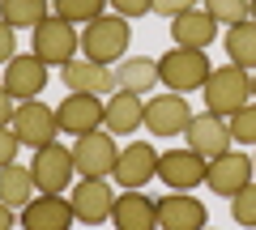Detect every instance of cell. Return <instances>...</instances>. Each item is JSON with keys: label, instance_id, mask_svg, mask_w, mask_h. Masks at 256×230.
<instances>
[{"label": "cell", "instance_id": "cell-24", "mask_svg": "<svg viewBox=\"0 0 256 230\" xmlns=\"http://www.w3.org/2000/svg\"><path fill=\"white\" fill-rule=\"evenodd\" d=\"M226 55H230V64H239L248 73L252 68L256 73V21H239V26H226Z\"/></svg>", "mask_w": 256, "mask_h": 230}, {"label": "cell", "instance_id": "cell-29", "mask_svg": "<svg viewBox=\"0 0 256 230\" xmlns=\"http://www.w3.org/2000/svg\"><path fill=\"white\" fill-rule=\"evenodd\" d=\"M230 218H235L239 226L256 230V184H248L244 192H235V196H230Z\"/></svg>", "mask_w": 256, "mask_h": 230}, {"label": "cell", "instance_id": "cell-11", "mask_svg": "<svg viewBox=\"0 0 256 230\" xmlns=\"http://www.w3.org/2000/svg\"><path fill=\"white\" fill-rule=\"evenodd\" d=\"M56 120H60V132H68V137H86V132H98L102 128L107 107H102L98 94H68V98L56 107Z\"/></svg>", "mask_w": 256, "mask_h": 230}, {"label": "cell", "instance_id": "cell-19", "mask_svg": "<svg viewBox=\"0 0 256 230\" xmlns=\"http://www.w3.org/2000/svg\"><path fill=\"white\" fill-rule=\"evenodd\" d=\"M188 149H196L201 158H218V154H226L230 149V128H226V120L222 115H192V124H188Z\"/></svg>", "mask_w": 256, "mask_h": 230}, {"label": "cell", "instance_id": "cell-32", "mask_svg": "<svg viewBox=\"0 0 256 230\" xmlns=\"http://www.w3.org/2000/svg\"><path fill=\"white\" fill-rule=\"evenodd\" d=\"M196 9V0H154V9L150 13H162V17H180V13Z\"/></svg>", "mask_w": 256, "mask_h": 230}, {"label": "cell", "instance_id": "cell-18", "mask_svg": "<svg viewBox=\"0 0 256 230\" xmlns=\"http://www.w3.org/2000/svg\"><path fill=\"white\" fill-rule=\"evenodd\" d=\"M111 222H116V230H158L154 201H150L141 188H132V192H116Z\"/></svg>", "mask_w": 256, "mask_h": 230}, {"label": "cell", "instance_id": "cell-31", "mask_svg": "<svg viewBox=\"0 0 256 230\" xmlns=\"http://www.w3.org/2000/svg\"><path fill=\"white\" fill-rule=\"evenodd\" d=\"M13 55H18V30L9 21H0V64H9Z\"/></svg>", "mask_w": 256, "mask_h": 230}, {"label": "cell", "instance_id": "cell-34", "mask_svg": "<svg viewBox=\"0 0 256 230\" xmlns=\"http://www.w3.org/2000/svg\"><path fill=\"white\" fill-rule=\"evenodd\" d=\"M13 115H18V98H13L4 85H0V128H9L13 124Z\"/></svg>", "mask_w": 256, "mask_h": 230}, {"label": "cell", "instance_id": "cell-15", "mask_svg": "<svg viewBox=\"0 0 256 230\" xmlns=\"http://www.w3.org/2000/svg\"><path fill=\"white\" fill-rule=\"evenodd\" d=\"M68 205H73L77 222H86V226H98V222H111L116 188H111L107 179H82V184H73V196H68Z\"/></svg>", "mask_w": 256, "mask_h": 230}, {"label": "cell", "instance_id": "cell-4", "mask_svg": "<svg viewBox=\"0 0 256 230\" xmlns=\"http://www.w3.org/2000/svg\"><path fill=\"white\" fill-rule=\"evenodd\" d=\"M30 47H34V55L43 60L47 68H52V64L64 68L77 55V47H82V34L73 30V21H64V17L52 13V17H43L34 30H30Z\"/></svg>", "mask_w": 256, "mask_h": 230}, {"label": "cell", "instance_id": "cell-25", "mask_svg": "<svg viewBox=\"0 0 256 230\" xmlns=\"http://www.w3.org/2000/svg\"><path fill=\"white\" fill-rule=\"evenodd\" d=\"M43 17H52L47 0H0V21H9L13 30H34Z\"/></svg>", "mask_w": 256, "mask_h": 230}, {"label": "cell", "instance_id": "cell-39", "mask_svg": "<svg viewBox=\"0 0 256 230\" xmlns=\"http://www.w3.org/2000/svg\"><path fill=\"white\" fill-rule=\"evenodd\" d=\"M205 230H210V226H205Z\"/></svg>", "mask_w": 256, "mask_h": 230}, {"label": "cell", "instance_id": "cell-3", "mask_svg": "<svg viewBox=\"0 0 256 230\" xmlns=\"http://www.w3.org/2000/svg\"><path fill=\"white\" fill-rule=\"evenodd\" d=\"M248 98H252V77H248L239 64L214 68L210 81H205V107H210V115L230 120L239 107H248Z\"/></svg>", "mask_w": 256, "mask_h": 230}, {"label": "cell", "instance_id": "cell-20", "mask_svg": "<svg viewBox=\"0 0 256 230\" xmlns=\"http://www.w3.org/2000/svg\"><path fill=\"white\" fill-rule=\"evenodd\" d=\"M107 120H102V128L116 132V137H128V132H137L141 124H146V102H141V94H128V90H116L107 102Z\"/></svg>", "mask_w": 256, "mask_h": 230}, {"label": "cell", "instance_id": "cell-9", "mask_svg": "<svg viewBox=\"0 0 256 230\" xmlns=\"http://www.w3.org/2000/svg\"><path fill=\"white\" fill-rule=\"evenodd\" d=\"M252 154L244 149H226V154L210 158V171H205V188H214L218 196H235L252 184Z\"/></svg>", "mask_w": 256, "mask_h": 230}, {"label": "cell", "instance_id": "cell-1", "mask_svg": "<svg viewBox=\"0 0 256 230\" xmlns=\"http://www.w3.org/2000/svg\"><path fill=\"white\" fill-rule=\"evenodd\" d=\"M128 43H132V30H128V17H120V13H102V17H94L90 26L82 30V51H86V60L107 64V68L124 60Z\"/></svg>", "mask_w": 256, "mask_h": 230}, {"label": "cell", "instance_id": "cell-22", "mask_svg": "<svg viewBox=\"0 0 256 230\" xmlns=\"http://www.w3.org/2000/svg\"><path fill=\"white\" fill-rule=\"evenodd\" d=\"M116 85L128 94H154V85H162L158 81V64L150 55H124L116 68Z\"/></svg>", "mask_w": 256, "mask_h": 230}, {"label": "cell", "instance_id": "cell-14", "mask_svg": "<svg viewBox=\"0 0 256 230\" xmlns=\"http://www.w3.org/2000/svg\"><path fill=\"white\" fill-rule=\"evenodd\" d=\"M60 81L68 85V94H116V68L107 64H94V60H86V55H73L68 64L60 68Z\"/></svg>", "mask_w": 256, "mask_h": 230}, {"label": "cell", "instance_id": "cell-30", "mask_svg": "<svg viewBox=\"0 0 256 230\" xmlns=\"http://www.w3.org/2000/svg\"><path fill=\"white\" fill-rule=\"evenodd\" d=\"M107 4L120 13V17H146V13L154 9V0H107Z\"/></svg>", "mask_w": 256, "mask_h": 230}, {"label": "cell", "instance_id": "cell-36", "mask_svg": "<svg viewBox=\"0 0 256 230\" xmlns=\"http://www.w3.org/2000/svg\"><path fill=\"white\" fill-rule=\"evenodd\" d=\"M248 17H252V21H256V0H248Z\"/></svg>", "mask_w": 256, "mask_h": 230}, {"label": "cell", "instance_id": "cell-37", "mask_svg": "<svg viewBox=\"0 0 256 230\" xmlns=\"http://www.w3.org/2000/svg\"><path fill=\"white\" fill-rule=\"evenodd\" d=\"M252 94H256V77H252Z\"/></svg>", "mask_w": 256, "mask_h": 230}, {"label": "cell", "instance_id": "cell-17", "mask_svg": "<svg viewBox=\"0 0 256 230\" xmlns=\"http://www.w3.org/2000/svg\"><path fill=\"white\" fill-rule=\"evenodd\" d=\"M73 222H77L73 205L64 196H52V192L34 196L22 209V230H73Z\"/></svg>", "mask_w": 256, "mask_h": 230}, {"label": "cell", "instance_id": "cell-16", "mask_svg": "<svg viewBox=\"0 0 256 230\" xmlns=\"http://www.w3.org/2000/svg\"><path fill=\"white\" fill-rule=\"evenodd\" d=\"M0 85H4L18 102H30V98H38L43 85H47V64L38 60L34 51L30 55H13L9 64H4V81Z\"/></svg>", "mask_w": 256, "mask_h": 230}, {"label": "cell", "instance_id": "cell-5", "mask_svg": "<svg viewBox=\"0 0 256 230\" xmlns=\"http://www.w3.org/2000/svg\"><path fill=\"white\" fill-rule=\"evenodd\" d=\"M30 175H34V188H38V192L60 196L64 188H73V175H77V166H73V149L60 145V141H52V145L34 149Z\"/></svg>", "mask_w": 256, "mask_h": 230}, {"label": "cell", "instance_id": "cell-38", "mask_svg": "<svg viewBox=\"0 0 256 230\" xmlns=\"http://www.w3.org/2000/svg\"><path fill=\"white\" fill-rule=\"evenodd\" d=\"M252 162H256V158H252Z\"/></svg>", "mask_w": 256, "mask_h": 230}, {"label": "cell", "instance_id": "cell-33", "mask_svg": "<svg viewBox=\"0 0 256 230\" xmlns=\"http://www.w3.org/2000/svg\"><path fill=\"white\" fill-rule=\"evenodd\" d=\"M18 145H22L18 132H13V128H0V166H9L13 158H18Z\"/></svg>", "mask_w": 256, "mask_h": 230}, {"label": "cell", "instance_id": "cell-12", "mask_svg": "<svg viewBox=\"0 0 256 230\" xmlns=\"http://www.w3.org/2000/svg\"><path fill=\"white\" fill-rule=\"evenodd\" d=\"M154 175H158V149L150 145V141H132V145H124L120 158H116V171H111V179H116L124 192L150 184Z\"/></svg>", "mask_w": 256, "mask_h": 230}, {"label": "cell", "instance_id": "cell-27", "mask_svg": "<svg viewBox=\"0 0 256 230\" xmlns=\"http://www.w3.org/2000/svg\"><path fill=\"white\" fill-rule=\"evenodd\" d=\"M226 128H230V141H239V145H252V149H256V102L239 107L235 115L226 120Z\"/></svg>", "mask_w": 256, "mask_h": 230}, {"label": "cell", "instance_id": "cell-13", "mask_svg": "<svg viewBox=\"0 0 256 230\" xmlns=\"http://www.w3.org/2000/svg\"><path fill=\"white\" fill-rule=\"evenodd\" d=\"M154 213H158V230H205V222H210L205 205L196 201L192 192H166V196H158Z\"/></svg>", "mask_w": 256, "mask_h": 230}, {"label": "cell", "instance_id": "cell-35", "mask_svg": "<svg viewBox=\"0 0 256 230\" xmlns=\"http://www.w3.org/2000/svg\"><path fill=\"white\" fill-rule=\"evenodd\" d=\"M0 230H13V209L9 205H0Z\"/></svg>", "mask_w": 256, "mask_h": 230}, {"label": "cell", "instance_id": "cell-28", "mask_svg": "<svg viewBox=\"0 0 256 230\" xmlns=\"http://www.w3.org/2000/svg\"><path fill=\"white\" fill-rule=\"evenodd\" d=\"M205 13H214L218 26H239L248 21V0H205Z\"/></svg>", "mask_w": 256, "mask_h": 230}, {"label": "cell", "instance_id": "cell-26", "mask_svg": "<svg viewBox=\"0 0 256 230\" xmlns=\"http://www.w3.org/2000/svg\"><path fill=\"white\" fill-rule=\"evenodd\" d=\"M56 17L73 21V26H90L94 17H102L107 13V0H52Z\"/></svg>", "mask_w": 256, "mask_h": 230}, {"label": "cell", "instance_id": "cell-10", "mask_svg": "<svg viewBox=\"0 0 256 230\" xmlns=\"http://www.w3.org/2000/svg\"><path fill=\"white\" fill-rule=\"evenodd\" d=\"M192 124V107L184 94H154V98L146 102V128L154 132V137H180V132H188Z\"/></svg>", "mask_w": 256, "mask_h": 230}, {"label": "cell", "instance_id": "cell-8", "mask_svg": "<svg viewBox=\"0 0 256 230\" xmlns=\"http://www.w3.org/2000/svg\"><path fill=\"white\" fill-rule=\"evenodd\" d=\"M205 171H210V158H201L196 149H166V154H158V179H162L171 192L201 188Z\"/></svg>", "mask_w": 256, "mask_h": 230}, {"label": "cell", "instance_id": "cell-2", "mask_svg": "<svg viewBox=\"0 0 256 230\" xmlns=\"http://www.w3.org/2000/svg\"><path fill=\"white\" fill-rule=\"evenodd\" d=\"M214 64L201 47H171V51L158 60V81L166 85L171 94H192V90H205Z\"/></svg>", "mask_w": 256, "mask_h": 230}, {"label": "cell", "instance_id": "cell-6", "mask_svg": "<svg viewBox=\"0 0 256 230\" xmlns=\"http://www.w3.org/2000/svg\"><path fill=\"white\" fill-rule=\"evenodd\" d=\"M9 128L18 132V141L26 149H43V145H52V141L60 137V120H56V111L47 107V102H38V98L18 102V115H13Z\"/></svg>", "mask_w": 256, "mask_h": 230}, {"label": "cell", "instance_id": "cell-23", "mask_svg": "<svg viewBox=\"0 0 256 230\" xmlns=\"http://www.w3.org/2000/svg\"><path fill=\"white\" fill-rule=\"evenodd\" d=\"M34 175H30V166H0V205H9V209H26L34 201Z\"/></svg>", "mask_w": 256, "mask_h": 230}, {"label": "cell", "instance_id": "cell-7", "mask_svg": "<svg viewBox=\"0 0 256 230\" xmlns=\"http://www.w3.org/2000/svg\"><path fill=\"white\" fill-rule=\"evenodd\" d=\"M116 141H111V132H86V137H77L73 145V166L82 179H111V171H116Z\"/></svg>", "mask_w": 256, "mask_h": 230}, {"label": "cell", "instance_id": "cell-21", "mask_svg": "<svg viewBox=\"0 0 256 230\" xmlns=\"http://www.w3.org/2000/svg\"><path fill=\"white\" fill-rule=\"evenodd\" d=\"M171 38H175V47H201L205 51V47L218 38V21L205 9H188V13H180V17H171Z\"/></svg>", "mask_w": 256, "mask_h": 230}]
</instances>
